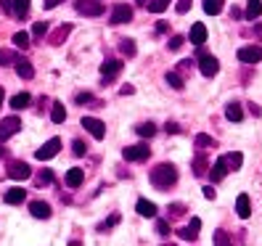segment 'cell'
<instances>
[{
    "label": "cell",
    "instance_id": "29",
    "mask_svg": "<svg viewBox=\"0 0 262 246\" xmlns=\"http://www.w3.org/2000/svg\"><path fill=\"white\" fill-rule=\"evenodd\" d=\"M164 80H167V85L172 87V90H183V87H186V82H183V77L178 72H167Z\"/></svg>",
    "mask_w": 262,
    "mask_h": 246
},
{
    "label": "cell",
    "instance_id": "30",
    "mask_svg": "<svg viewBox=\"0 0 262 246\" xmlns=\"http://www.w3.org/2000/svg\"><path fill=\"white\" fill-rule=\"evenodd\" d=\"M135 132L141 138H154L157 135V125H154V122H141V125L135 127Z\"/></svg>",
    "mask_w": 262,
    "mask_h": 246
},
{
    "label": "cell",
    "instance_id": "39",
    "mask_svg": "<svg viewBox=\"0 0 262 246\" xmlns=\"http://www.w3.org/2000/svg\"><path fill=\"white\" fill-rule=\"evenodd\" d=\"M16 53H11V51H0V66H8V64H16Z\"/></svg>",
    "mask_w": 262,
    "mask_h": 246
},
{
    "label": "cell",
    "instance_id": "26",
    "mask_svg": "<svg viewBox=\"0 0 262 246\" xmlns=\"http://www.w3.org/2000/svg\"><path fill=\"white\" fill-rule=\"evenodd\" d=\"M236 212H238L241 220H246V217L252 214V204H249V196H246V193H241V196L236 198Z\"/></svg>",
    "mask_w": 262,
    "mask_h": 246
},
{
    "label": "cell",
    "instance_id": "14",
    "mask_svg": "<svg viewBox=\"0 0 262 246\" xmlns=\"http://www.w3.org/2000/svg\"><path fill=\"white\" fill-rule=\"evenodd\" d=\"M13 69H16V74L21 77V80H32L35 77V66H32V61H27V58H16V64H13Z\"/></svg>",
    "mask_w": 262,
    "mask_h": 246
},
{
    "label": "cell",
    "instance_id": "55",
    "mask_svg": "<svg viewBox=\"0 0 262 246\" xmlns=\"http://www.w3.org/2000/svg\"><path fill=\"white\" fill-rule=\"evenodd\" d=\"M3 98H6V93H3V87H0V106H3Z\"/></svg>",
    "mask_w": 262,
    "mask_h": 246
},
{
    "label": "cell",
    "instance_id": "56",
    "mask_svg": "<svg viewBox=\"0 0 262 246\" xmlns=\"http://www.w3.org/2000/svg\"><path fill=\"white\" fill-rule=\"evenodd\" d=\"M3 156H6V148H3V146H0V159H3Z\"/></svg>",
    "mask_w": 262,
    "mask_h": 246
},
{
    "label": "cell",
    "instance_id": "6",
    "mask_svg": "<svg viewBox=\"0 0 262 246\" xmlns=\"http://www.w3.org/2000/svg\"><path fill=\"white\" fill-rule=\"evenodd\" d=\"M122 156H125L127 162H146L151 156V148L146 143H135V146H127L125 151H122Z\"/></svg>",
    "mask_w": 262,
    "mask_h": 246
},
{
    "label": "cell",
    "instance_id": "9",
    "mask_svg": "<svg viewBox=\"0 0 262 246\" xmlns=\"http://www.w3.org/2000/svg\"><path fill=\"white\" fill-rule=\"evenodd\" d=\"M130 19H133V8H130L127 3H117V6L112 8V19H109V21H112L114 27H119V24H127Z\"/></svg>",
    "mask_w": 262,
    "mask_h": 246
},
{
    "label": "cell",
    "instance_id": "47",
    "mask_svg": "<svg viewBox=\"0 0 262 246\" xmlns=\"http://www.w3.org/2000/svg\"><path fill=\"white\" fill-rule=\"evenodd\" d=\"M164 130L175 135V132H180V125H178V122H167V125H164Z\"/></svg>",
    "mask_w": 262,
    "mask_h": 246
},
{
    "label": "cell",
    "instance_id": "41",
    "mask_svg": "<svg viewBox=\"0 0 262 246\" xmlns=\"http://www.w3.org/2000/svg\"><path fill=\"white\" fill-rule=\"evenodd\" d=\"M157 233L162 238H167L169 233H172V228H169V220H157Z\"/></svg>",
    "mask_w": 262,
    "mask_h": 246
},
{
    "label": "cell",
    "instance_id": "20",
    "mask_svg": "<svg viewBox=\"0 0 262 246\" xmlns=\"http://www.w3.org/2000/svg\"><path fill=\"white\" fill-rule=\"evenodd\" d=\"M223 162H225V167H228V172H236V170H241V164H244V153H238V151L223 153Z\"/></svg>",
    "mask_w": 262,
    "mask_h": 246
},
{
    "label": "cell",
    "instance_id": "19",
    "mask_svg": "<svg viewBox=\"0 0 262 246\" xmlns=\"http://www.w3.org/2000/svg\"><path fill=\"white\" fill-rule=\"evenodd\" d=\"M29 212H32V217H37V220H48L51 217V204H45V202H32L29 204Z\"/></svg>",
    "mask_w": 262,
    "mask_h": 246
},
{
    "label": "cell",
    "instance_id": "17",
    "mask_svg": "<svg viewBox=\"0 0 262 246\" xmlns=\"http://www.w3.org/2000/svg\"><path fill=\"white\" fill-rule=\"evenodd\" d=\"M82 180H85V170H80V167H72V170L67 172V177H64L67 188H80Z\"/></svg>",
    "mask_w": 262,
    "mask_h": 246
},
{
    "label": "cell",
    "instance_id": "48",
    "mask_svg": "<svg viewBox=\"0 0 262 246\" xmlns=\"http://www.w3.org/2000/svg\"><path fill=\"white\" fill-rule=\"evenodd\" d=\"M0 6H3L6 13H13V0H0Z\"/></svg>",
    "mask_w": 262,
    "mask_h": 246
},
{
    "label": "cell",
    "instance_id": "2",
    "mask_svg": "<svg viewBox=\"0 0 262 246\" xmlns=\"http://www.w3.org/2000/svg\"><path fill=\"white\" fill-rule=\"evenodd\" d=\"M199 72H202L204 77H214V74H217L220 72V61L217 58H214L212 53H207L204 48H199Z\"/></svg>",
    "mask_w": 262,
    "mask_h": 246
},
{
    "label": "cell",
    "instance_id": "51",
    "mask_svg": "<svg viewBox=\"0 0 262 246\" xmlns=\"http://www.w3.org/2000/svg\"><path fill=\"white\" fill-rule=\"evenodd\" d=\"M241 16H244V13H241V8H236V6L230 8V19H241Z\"/></svg>",
    "mask_w": 262,
    "mask_h": 246
},
{
    "label": "cell",
    "instance_id": "24",
    "mask_svg": "<svg viewBox=\"0 0 262 246\" xmlns=\"http://www.w3.org/2000/svg\"><path fill=\"white\" fill-rule=\"evenodd\" d=\"M69 32H72V24H61L56 32L48 37V42H51V45H64V40L69 37Z\"/></svg>",
    "mask_w": 262,
    "mask_h": 246
},
{
    "label": "cell",
    "instance_id": "11",
    "mask_svg": "<svg viewBox=\"0 0 262 246\" xmlns=\"http://www.w3.org/2000/svg\"><path fill=\"white\" fill-rule=\"evenodd\" d=\"M119 72H122V61H117V58H109V61H103V64H101V77L106 82L114 80Z\"/></svg>",
    "mask_w": 262,
    "mask_h": 246
},
{
    "label": "cell",
    "instance_id": "16",
    "mask_svg": "<svg viewBox=\"0 0 262 246\" xmlns=\"http://www.w3.org/2000/svg\"><path fill=\"white\" fill-rule=\"evenodd\" d=\"M188 40H191L193 45H199V48H202V45L207 42V27H204L202 21H196V24L191 27V35H188Z\"/></svg>",
    "mask_w": 262,
    "mask_h": 246
},
{
    "label": "cell",
    "instance_id": "4",
    "mask_svg": "<svg viewBox=\"0 0 262 246\" xmlns=\"http://www.w3.org/2000/svg\"><path fill=\"white\" fill-rule=\"evenodd\" d=\"M74 8H77V13H82V16H101L103 13L101 0H74Z\"/></svg>",
    "mask_w": 262,
    "mask_h": 246
},
{
    "label": "cell",
    "instance_id": "38",
    "mask_svg": "<svg viewBox=\"0 0 262 246\" xmlns=\"http://www.w3.org/2000/svg\"><path fill=\"white\" fill-rule=\"evenodd\" d=\"M167 212H169V217L175 220V217H183V214L188 212V207H186V204H180V202H175V204H169V209H167Z\"/></svg>",
    "mask_w": 262,
    "mask_h": 246
},
{
    "label": "cell",
    "instance_id": "27",
    "mask_svg": "<svg viewBox=\"0 0 262 246\" xmlns=\"http://www.w3.org/2000/svg\"><path fill=\"white\" fill-rule=\"evenodd\" d=\"M64 119H67L64 103H61V101H53V106H51V122H53V125H61Z\"/></svg>",
    "mask_w": 262,
    "mask_h": 246
},
{
    "label": "cell",
    "instance_id": "49",
    "mask_svg": "<svg viewBox=\"0 0 262 246\" xmlns=\"http://www.w3.org/2000/svg\"><path fill=\"white\" fill-rule=\"evenodd\" d=\"M202 191H204V198H214V196H217V193H214V188H212V186H204Z\"/></svg>",
    "mask_w": 262,
    "mask_h": 246
},
{
    "label": "cell",
    "instance_id": "5",
    "mask_svg": "<svg viewBox=\"0 0 262 246\" xmlns=\"http://www.w3.org/2000/svg\"><path fill=\"white\" fill-rule=\"evenodd\" d=\"M21 130V119L19 117H6V119H0V143L8 141V138H13Z\"/></svg>",
    "mask_w": 262,
    "mask_h": 246
},
{
    "label": "cell",
    "instance_id": "37",
    "mask_svg": "<svg viewBox=\"0 0 262 246\" xmlns=\"http://www.w3.org/2000/svg\"><path fill=\"white\" fill-rule=\"evenodd\" d=\"M45 35H48V21H35V27H32V37H35V40H42Z\"/></svg>",
    "mask_w": 262,
    "mask_h": 246
},
{
    "label": "cell",
    "instance_id": "18",
    "mask_svg": "<svg viewBox=\"0 0 262 246\" xmlns=\"http://www.w3.org/2000/svg\"><path fill=\"white\" fill-rule=\"evenodd\" d=\"M135 212L141 214V217H157V204H154V202H148V198H138Z\"/></svg>",
    "mask_w": 262,
    "mask_h": 246
},
{
    "label": "cell",
    "instance_id": "46",
    "mask_svg": "<svg viewBox=\"0 0 262 246\" xmlns=\"http://www.w3.org/2000/svg\"><path fill=\"white\" fill-rule=\"evenodd\" d=\"M74 101H77V103H93L96 98L90 96V93H77V96H74Z\"/></svg>",
    "mask_w": 262,
    "mask_h": 246
},
{
    "label": "cell",
    "instance_id": "3",
    "mask_svg": "<svg viewBox=\"0 0 262 246\" xmlns=\"http://www.w3.org/2000/svg\"><path fill=\"white\" fill-rule=\"evenodd\" d=\"M6 175L11 180H27L29 175H32V170H29L27 162H19V159H11L8 167H6Z\"/></svg>",
    "mask_w": 262,
    "mask_h": 246
},
{
    "label": "cell",
    "instance_id": "35",
    "mask_svg": "<svg viewBox=\"0 0 262 246\" xmlns=\"http://www.w3.org/2000/svg\"><path fill=\"white\" fill-rule=\"evenodd\" d=\"M13 13H16L19 19H24L29 13V0H13Z\"/></svg>",
    "mask_w": 262,
    "mask_h": 246
},
{
    "label": "cell",
    "instance_id": "15",
    "mask_svg": "<svg viewBox=\"0 0 262 246\" xmlns=\"http://www.w3.org/2000/svg\"><path fill=\"white\" fill-rule=\"evenodd\" d=\"M193 146H196V151H209V148H217V141H214L212 135H207V132H199L196 138H193Z\"/></svg>",
    "mask_w": 262,
    "mask_h": 246
},
{
    "label": "cell",
    "instance_id": "53",
    "mask_svg": "<svg viewBox=\"0 0 262 246\" xmlns=\"http://www.w3.org/2000/svg\"><path fill=\"white\" fill-rule=\"evenodd\" d=\"M167 29H169V27H167V21H159V24H157V32H159V35H164Z\"/></svg>",
    "mask_w": 262,
    "mask_h": 246
},
{
    "label": "cell",
    "instance_id": "34",
    "mask_svg": "<svg viewBox=\"0 0 262 246\" xmlns=\"http://www.w3.org/2000/svg\"><path fill=\"white\" fill-rule=\"evenodd\" d=\"M13 45L21 48V51H27L29 45H32V42H29V32H24V29H21V32H16V35H13Z\"/></svg>",
    "mask_w": 262,
    "mask_h": 246
},
{
    "label": "cell",
    "instance_id": "13",
    "mask_svg": "<svg viewBox=\"0 0 262 246\" xmlns=\"http://www.w3.org/2000/svg\"><path fill=\"white\" fill-rule=\"evenodd\" d=\"M191 170H193V175H196V177H204V175L209 172V162H207V156H204V151H196Z\"/></svg>",
    "mask_w": 262,
    "mask_h": 246
},
{
    "label": "cell",
    "instance_id": "32",
    "mask_svg": "<svg viewBox=\"0 0 262 246\" xmlns=\"http://www.w3.org/2000/svg\"><path fill=\"white\" fill-rule=\"evenodd\" d=\"M225 0H204V11L209 13V16H217V13L223 11Z\"/></svg>",
    "mask_w": 262,
    "mask_h": 246
},
{
    "label": "cell",
    "instance_id": "25",
    "mask_svg": "<svg viewBox=\"0 0 262 246\" xmlns=\"http://www.w3.org/2000/svg\"><path fill=\"white\" fill-rule=\"evenodd\" d=\"M24 198H27V191L24 188H8L6 191V204H11V207H16V204H21L24 202Z\"/></svg>",
    "mask_w": 262,
    "mask_h": 246
},
{
    "label": "cell",
    "instance_id": "45",
    "mask_svg": "<svg viewBox=\"0 0 262 246\" xmlns=\"http://www.w3.org/2000/svg\"><path fill=\"white\" fill-rule=\"evenodd\" d=\"M188 8H191V0H178V6H175V11L180 13V16H183V13H188Z\"/></svg>",
    "mask_w": 262,
    "mask_h": 246
},
{
    "label": "cell",
    "instance_id": "12",
    "mask_svg": "<svg viewBox=\"0 0 262 246\" xmlns=\"http://www.w3.org/2000/svg\"><path fill=\"white\" fill-rule=\"evenodd\" d=\"M199 228H202V220L193 217L191 225H186V228H180V230H178V236H180L183 241H196V238H199Z\"/></svg>",
    "mask_w": 262,
    "mask_h": 246
},
{
    "label": "cell",
    "instance_id": "31",
    "mask_svg": "<svg viewBox=\"0 0 262 246\" xmlns=\"http://www.w3.org/2000/svg\"><path fill=\"white\" fill-rule=\"evenodd\" d=\"M214 246H233V238H230L228 230H214Z\"/></svg>",
    "mask_w": 262,
    "mask_h": 246
},
{
    "label": "cell",
    "instance_id": "7",
    "mask_svg": "<svg viewBox=\"0 0 262 246\" xmlns=\"http://www.w3.org/2000/svg\"><path fill=\"white\" fill-rule=\"evenodd\" d=\"M80 125H82L90 135H93L96 141H103V138H106V125H103L101 119H96V117H82Z\"/></svg>",
    "mask_w": 262,
    "mask_h": 246
},
{
    "label": "cell",
    "instance_id": "33",
    "mask_svg": "<svg viewBox=\"0 0 262 246\" xmlns=\"http://www.w3.org/2000/svg\"><path fill=\"white\" fill-rule=\"evenodd\" d=\"M119 53H122V56H127V58H133V56L138 53L135 42H133V40H119Z\"/></svg>",
    "mask_w": 262,
    "mask_h": 246
},
{
    "label": "cell",
    "instance_id": "58",
    "mask_svg": "<svg viewBox=\"0 0 262 246\" xmlns=\"http://www.w3.org/2000/svg\"><path fill=\"white\" fill-rule=\"evenodd\" d=\"M164 246H175V243H164Z\"/></svg>",
    "mask_w": 262,
    "mask_h": 246
},
{
    "label": "cell",
    "instance_id": "50",
    "mask_svg": "<svg viewBox=\"0 0 262 246\" xmlns=\"http://www.w3.org/2000/svg\"><path fill=\"white\" fill-rule=\"evenodd\" d=\"M58 3H64V0H45V3H42V6H45V8H48V11H51V8H56Z\"/></svg>",
    "mask_w": 262,
    "mask_h": 246
},
{
    "label": "cell",
    "instance_id": "52",
    "mask_svg": "<svg viewBox=\"0 0 262 246\" xmlns=\"http://www.w3.org/2000/svg\"><path fill=\"white\" fill-rule=\"evenodd\" d=\"M130 93H135V87H133V85H125V87L119 90V96H130Z\"/></svg>",
    "mask_w": 262,
    "mask_h": 246
},
{
    "label": "cell",
    "instance_id": "10",
    "mask_svg": "<svg viewBox=\"0 0 262 246\" xmlns=\"http://www.w3.org/2000/svg\"><path fill=\"white\" fill-rule=\"evenodd\" d=\"M58 148H61V141H58V138H51L48 143H42V148L35 151V156H37L40 162H48V159H53L56 153H58Z\"/></svg>",
    "mask_w": 262,
    "mask_h": 246
},
{
    "label": "cell",
    "instance_id": "1",
    "mask_svg": "<svg viewBox=\"0 0 262 246\" xmlns=\"http://www.w3.org/2000/svg\"><path fill=\"white\" fill-rule=\"evenodd\" d=\"M178 183V167L169 164V162H162L151 170V186L159 188V191H169Z\"/></svg>",
    "mask_w": 262,
    "mask_h": 246
},
{
    "label": "cell",
    "instance_id": "21",
    "mask_svg": "<svg viewBox=\"0 0 262 246\" xmlns=\"http://www.w3.org/2000/svg\"><path fill=\"white\" fill-rule=\"evenodd\" d=\"M246 21H254L262 16V0H246V11H244Z\"/></svg>",
    "mask_w": 262,
    "mask_h": 246
},
{
    "label": "cell",
    "instance_id": "28",
    "mask_svg": "<svg viewBox=\"0 0 262 246\" xmlns=\"http://www.w3.org/2000/svg\"><path fill=\"white\" fill-rule=\"evenodd\" d=\"M29 101H32V98H29V93H16V96L11 98V109L21 111V109H27V106H29Z\"/></svg>",
    "mask_w": 262,
    "mask_h": 246
},
{
    "label": "cell",
    "instance_id": "40",
    "mask_svg": "<svg viewBox=\"0 0 262 246\" xmlns=\"http://www.w3.org/2000/svg\"><path fill=\"white\" fill-rule=\"evenodd\" d=\"M183 42H186V37H183V35H172V37H169V42H167V48L169 51H180Z\"/></svg>",
    "mask_w": 262,
    "mask_h": 246
},
{
    "label": "cell",
    "instance_id": "43",
    "mask_svg": "<svg viewBox=\"0 0 262 246\" xmlns=\"http://www.w3.org/2000/svg\"><path fill=\"white\" fill-rule=\"evenodd\" d=\"M37 183H40V186H51V183H53V170H40Z\"/></svg>",
    "mask_w": 262,
    "mask_h": 246
},
{
    "label": "cell",
    "instance_id": "57",
    "mask_svg": "<svg viewBox=\"0 0 262 246\" xmlns=\"http://www.w3.org/2000/svg\"><path fill=\"white\" fill-rule=\"evenodd\" d=\"M138 6H148V0H138Z\"/></svg>",
    "mask_w": 262,
    "mask_h": 246
},
{
    "label": "cell",
    "instance_id": "8",
    "mask_svg": "<svg viewBox=\"0 0 262 246\" xmlns=\"http://www.w3.org/2000/svg\"><path fill=\"white\" fill-rule=\"evenodd\" d=\"M236 56L241 64H257V61H262V48L259 45H244V48H238Z\"/></svg>",
    "mask_w": 262,
    "mask_h": 246
},
{
    "label": "cell",
    "instance_id": "42",
    "mask_svg": "<svg viewBox=\"0 0 262 246\" xmlns=\"http://www.w3.org/2000/svg\"><path fill=\"white\" fill-rule=\"evenodd\" d=\"M167 6H169V0H154V3H148V11L151 13H162V11H167Z\"/></svg>",
    "mask_w": 262,
    "mask_h": 246
},
{
    "label": "cell",
    "instance_id": "44",
    "mask_svg": "<svg viewBox=\"0 0 262 246\" xmlns=\"http://www.w3.org/2000/svg\"><path fill=\"white\" fill-rule=\"evenodd\" d=\"M85 151H88V146L82 141H72V153L74 156H85Z\"/></svg>",
    "mask_w": 262,
    "mask_h": 246
},
{
    "label": "cell",
    "instance_id": "23",
    "mask_svg": "<svg viewBox=\"0 0 262 246\" xmlns=\"http://www.w3.org/2000/svg\"><path fill=\"white\" fill-rule=\"evenodd\" d=\"M225 119H228V122H241V119H244V109H241L238 101H230V103L225 106Z\"/></svg>",
    "mask_w": 262,
    "mask_h": 246
},
{
    "label": "cell",
    "instance_id": "22",
    "mask_svg": "<svg viewBox=\"0 0 262 246\" xmlns=\"http://www.w3.org/2000/svg\"><path fill=\"white\" fill-rule=\"evenodd\" d=\"M225 175H228V167H225V162L220 156L217 162L209 167V177H212V183H220V180H225Z\"/></svg>",
    "mask_w": 262,
    "mask_h": 246
},
{
    "label": "cell",
    "instance_id": "36",
    "mask_svg": "<svg viewBox=\"0 0 262 246\" xmlns=\"http://www.w3.org/2000/svg\"><path fill=\"white\" fill-rule=\"evenodd\" d=\"M119 220H122V217H119V212H114L109 220H103V222L98 225V233H106V230H112L114 225H119Z\"/></svg>",
    "mask_w": 262,
    "mask_h": 246
},
{
    "label": "cell",
    "instance_id": "54",
    "mask_svg": "<svg viewBox=\"0 0 262 246\" xmlns=\"http://www.w3.org/2000/svg\"><path fill=\"white\" fill-rule=\"evenodd\" d=\"M249 111H252L254 117H259V106H257V103H249Z\"/></svg>",
    "mask_w": 262,
    "mask_h": 246
}]
</instances>
